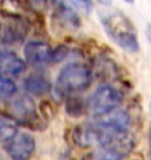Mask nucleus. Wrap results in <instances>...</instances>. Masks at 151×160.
I'll use <instances>...</instances> for the list:
<instances>
[{"mask_svg": "<svg viewBox=\"0 0 151 160\" xmlns=\"http://www.w3.org/2000/svg\"><path fill=\"white\" fill-rule=\"evenodd\" d=\"M123 101V95L110 84H101L86 100V112L97 118L117 109Z\"/></svg>", "mask_w": 151, "mask_h": 160, "instance_id": "nucleus-3", "label": "nucleus"}, {"mask_svg": "<svg viewBox=\"0 0 151 160\" xmlns=\"http://www.w3.org/2000/svg\"><path fill=\"white\" fill-rule=\"evenodd\" d=\"M25 62L34 68H43L52 63L53 49L41 40H30L24 46Z\"/></svg>", "mask_w": 151, "mask_h": 160, "instance_id": "nucleus-7", "label": "nucleus"}, {"mask_svg": "<svg viewBox=\"0 0 151 160\" xmlns=\"http://www.w3.org/2000/svg\"><path fill=\"white\" fill-rule=\"evenodd\" d=\"M10 114L24 126L32 129L39 127L40 121L37 113V106L28 95H21L12 101L10 104Z\"/></svg>", "mask_w": 151, "mask_h": 160, "instance_id": "nucleus-4", "label": "nucleus"}, {"mask_svg": "<svg viewBox=\"0 0 151 160\" xmlns=\"http://www.w3.org/2000/svg\"><path fill=\"white\" fill-rule=\"evenodd\" d=\"M132 147L134 140L130 137V134H128L115 143L98 147V149L87 155L84 160H123Z\"/></svg>", "mask_w": 151, "mask_h": 160, "instance_id": "nucleus-6", "label": "nucleus"}, {"mask_svg": "<svg viewBox=\"0 0 151 160\" xmlns=\"http://www.w3.org/2000/svg\"><path fill=\"white\" fill-rule=\"evenodd\" d=\"M49 78L43 74H31L24 80V89L34 96H43L51 90Z\"/></svg>", "mask_w": 151, "mask_h": 160, "instance_id": "nucleus-9", "label": "nucleus"}, {"mask_svg": "<svg viewBox=\"0 0 151 160\" xmlns=\"http://www.w3.org/2000/svg\"><path fill=\"white\" fill-rule=\"evenodd\" d=\"M73 7H76L77 10L83 12L84 14H90L93 10V1L92 0H68Z\"/></svg>", "mask_w": 151, "mask_h": 160, "instance_id": "nucleus-14", "label": "nucleus"}, {"mask_svg": "<svg viewBox=\"0 0 151 160\" xmlns=\"http://www.w3.org/2000/svg\"><path fill=\"white\" fill-rule=\"evenodd\" d=\"M150 110H151V102H150Z\"/></svg>", "mask_w": 151, "mask_h": 160, "instance_id": "nucleus-20", "label": "nucleus"}, {"mask_svg": "<svg viewBox=\"0 0 151 160\" xmlns=\"http://www.w3.org/2000/svg\"><path fill=\"white\" fill-rule=\"evenodd\" d=\"M97 1L103 6H111L112 5V0H97Z\"/></svg>", "mask_w": 151, "mask_h": 160, "instance_id": "nucleus-18", "label": "nucleus"}, {"mask_svg": "<svg viewBox=\"0 0 151 160\" xmlns=\"http://www.w3.org/2000/svg\"><path fill=\"white\" fill-rule=\"evenodd\" d=\"M92 82L91 69L83 63L72 62L60 70L54 83V94L58 98L79 94L90 87Z\"/></svg>", "mask_w": 151, "mask_h": 160, "instance_id": "nucleus-1", "label": "nucleus"}, {"mask_svg": "<svg viewBox=\"0 0 151 160\" xmlns=\"http://www.w3.org/2000/svg\"><path fill=\"white\" fill-rule=\"evenodd\" d=\"M65 112L71 118H79L86 114V100L77 94L65 97Z\"/></svg>", "mask_w": 151, "mask_h": 160, "instance_id": "nucleus-11", "label": "nucleus"}, {"mask_svg": "<svg viewBox=\"0 0 151 160\" xmlns=\"http://www.w3.org/2000/svg\"><path fill=\"white\" fill-rule=\"evenodd\" d=\"M26 64L14 52L7 50L0 51V76L2 77H18L26 70Z\"/></svg>", "mask_w": 151, "mask_h": 160, "instance_id": "nucleus-8", "label": "nucleus"}, {"mask_svg": "<svg viewBox=\"0 0 151 160\" xmlns=\"http://www.w3.org/2000/svg\"><path fill=\"white\" fill-rule=\"evenodd\" d=\"M145 37H146V39H148V42H149V44L151 45V24H148V25H146Z\"/></svg>", "mask_w": 151, "mask_h": 160, "instance_id": "nucleus-16", "label": "nucleus"}, {"mask_svg": "<svg viewBox=\"0 0 151 160\" xmlns=\"http://www.w3.org/2000/svg\"><path fill=\"white\" fill-rule=\"evenodd\" d=\"M18 133L17 126L10 121L0 119V142H7Z\"/></svg>", "mask_w": 151, "mask_h": 160, "instance_id": "nucleus-13", "label": "nucleus"}, {"mask_svg": "<svg viewBox=\"0 0 151 160\" xmlns=\"http://www.w3.org/2000/svg\"><path fill=\"white\" fill-rule=\"evenodd\" d=\"M5 151L12 160H28L35 151V140L28 133L18 132L5 142Z\"/></svg>", "mask_w": 151, "mask_h": 160, "instance_id": "nucleus-5", "label": "nucleus"}, {"mask_svg": "<svg viewBox=\"0 0 151 160\" xmlns=\"http://www.w3.org/2000/svg\"><path fill=\"white\" fill-rule=\"evenodd\" d=\"M56 19L64 29L77 30L80 26V19L72 8L60 4L56 8Z\"/></svg>", "mask_w": 151, "mask_h": 160, "instance_id": "nucleus-10", "label": "nucleus"}, {"mask_svg": "<svg viewBox=\"0 0 151 160\" xmlns=\"http://www.w3.org/2000/svg\"><path fill=\"white\" fill-rule=\"evenodd\" d=\"M148 142H149V159L151 160V127L149 129V134H148Z\"/></svg>", "mask_w": 151, "mask_h": 160, "instance_id": "nucleus-17", "label": "nucleus"}, {"mask_svg": "<svg viewBox=\"0 0 151 160\" xmlns=\"http://www.w3.org/2000/svg\"><path fill=\"white\" fill-rule=\"evenodd\" d=\"M70 55V49L65 45H59L57 46L53 50V57H52V62L54 63H59L63 62L64 59H66Z\"/></svg>", "mask_w": 151, "mask_h": 160, "instance_id": "nucleus-15", "label": "nucleus"}, {"mask_svg": "<svg viewBox=\"0 0 151 160\" xmlns=\"http://www.w3.org/2000/svg\"><path fill=\"white\" fill-rule=\"evenodd\" d=\"M17 92L16 83L8 78L0 76V100H10Z\"/></svg>", "mask_w": 151, "mask_h": 160, "instance_id": "nucleus-12", "label": "nucleus"}, {"mask_svg": "<svg viewBox=\"0 0 151 160\" xmlns=\"http://www.w3.org/2000/svg\"><path fill=\"white\" fill-rule=\"evenodd\" d=\"M103 29L107 37L124 51L134 53L139 51V43L134 24L120 12H113L101 18Z\"/></svg>", "mask_w": 151, "mask_h": 160, "instance_id": "nucleus-2", "label": "nucleus"}, {"mask_svg": "<svg viewBox=\"0 0 151 160\" xmlns=\"http://www.w3.org/2000/svg\"><path fill=\"white\" fill-rule=\"evenodd\" d=\"M123 1H125L126 4H134V0H123Z\"/></svg>", "mask_w": 151, "mask_h": 160, "instance_id": "nucleus-19", "label": "nucleus"}]
</instances>
